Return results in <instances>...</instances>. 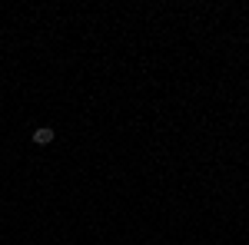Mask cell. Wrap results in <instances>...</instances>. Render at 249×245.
I'll return each mask as SVG.
<instances>
[{"label": "cell", "instance_id": "6da1fadb", "mask_svg": "<svg viewBox=\"0 0 249 245\" xmlns=\"http://www.w3.org/2000/svg\"><path fill=\"white\" fill-rule=\"evenodd\" d=\"M34 143H40V146L53 143V130H50V126H40V130H34Z\"/></svg>", "mask_w": 249, "mask_h": 245}]
</instances>
